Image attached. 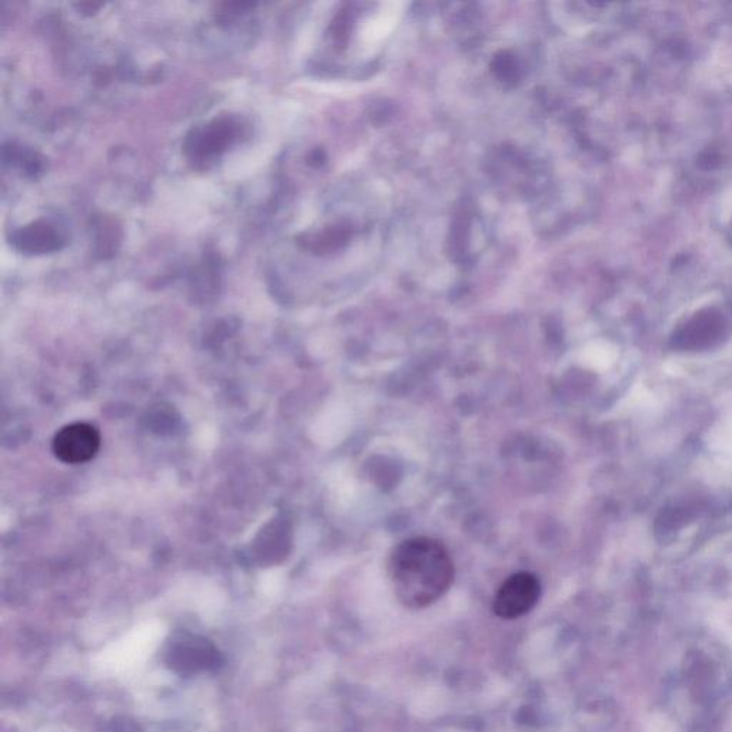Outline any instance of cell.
<instances>
[{
    "mask_svg": "<svg viewBox=\"0 0 732 732\" xmlns=\"http://www.w3.org/2000/svg\"><path fill=\"white\" fill-rule=\"evenodd\" d=\"M388 574L399 602L411 610H421L447 594L454 584L455 568L441 542L418 537L394 548Z\"/></svg>",
    "mask_w": 732,
    "mask_h": 732,
    "instance_id": "6da1fadb",
    "label": "cell"
},
{
    "mask_svg": "<svg viewBox=\"0 0 732 732\" xmlns=\"http://www.w3.org/2000/svg\"><path fill=\"white\" fill-rule=\"evenodd\" d=\"M165 662L179 675H194L201 671H216L224 664V657L215 645L196 635H176L169 642Z\"/></svg>",
    "mask_w": 732,
    "mask_h": 732,
    "instance_id": "7a4b0ae2",
    "label": "cell"
},
{
    "mask_svg": "<svg viewBox=\"0 0 732 732\" xmlns=\"http://www.w3.org/2000/svg\"><path fill=\"white\" fill-rule=\"evenodd\" d=\"M541 592V582L534 574L517 572L499 587L492 608L504 620H517L538 604Z\"/></svg>",
    "mask_w": 732,
    "mask_h": 732,
    "instance_id": "3957f363",
    "label": "cell"
},
{
    "mask_svg": "<svg viewBox=\"0 0 732 732\" xmlns=\"http://www.w3.org/2000/svg\"><path fill=\"white\" fill-rule=\"evenodd\" d=\"M101 448V434L88 422H73L63 427L52 442L53 454L69 465L86 464Z\"/></svg>",
    "mask_w": 732,
    "mask_h": 732,
    "instance_id": "277c9868",
    "label": "cell"
},
{
    "mask_svg": "<svg viewBox=\"0 0 732 732\" xmlns=\"http://www.w3.org/2000/svg\"><path fill=\"white\" fill-rule=\"evenodd\" d=\"M236 125L231 119H216L204 128L196 129L188 136L186 152L196 159L219 155L235 141Z\"/></svg>",
    "mask_w": 732,
    "mask_h": 732,
    "instance_id": "5b68a950",
    "label": "cell"
},
{
    "mask_svg": "<svg viewBox=\"0 0 732 732\" xmlns=\"http://www.w3.org/2000/svg\"><path fill=\"white\" fill-rule=\"evenodd\" d=\"M12 244L25 254L42 255L59 251L63 246V239L51 224L38 221L15 232Z\"/></svg>",
    "mask_w": 732,
    "mask_h": 732,
    "instance_id": "8992f818",
    "label": "cell"
},
{
    "mask_svg": "<svg viewBox=\"0 0 732 732\" xmlns=\"http://www.w3.org/2000/svg\"><path fill=\"white\" fill-rule=\"evenodd\" d=\"M96 228V252L101 258H111L118 249L119 239H121V228L116 221L111 218H98L95 224Z\"/></svg>",
    "mask_w": 732,
    "mask_h": 732,
    "instance_id": "52a82bcc",
    "label": "cell"
},
{
    "mask_svg": "<svg viewBox=\"0 0 732 732\" xmlns=\"http://www.w3.org/2000/svg\"><path fill=\"white\" fill-rule=\"evenodd\" d=\"M115 732H139V728L132 721L122 720L113 722Z\"/></svg>",
    "mask_w": 732,
    "mask_h": 732,
    "instance_id": "ba28073f",
    "label": "cell"
}]
</instances>
